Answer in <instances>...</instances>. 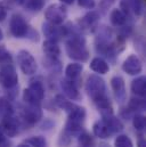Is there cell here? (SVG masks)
Here are the masks:
<instances>
[{
    "mask_svg": "<svg viewBox=\"0 0 146 147\" xmlns=\"http://www.w3.org/2000/svg\"><path fill=\"white\" fill-rule=\"evenodd\" d=\"M86 91L88 96L93 99V102L106 95V86L105 81L96 74H91L88 76L86 81Z\"/></svg>",
    "mask_w": 146,
    "mask_h": 147,
    "instance_id": "obj_2",
    "label": "cell"
},
{
    "mask_svg": "<svg viewBox=\"0 0 146 147\" xmlns=\"http://www.w3.org/2000/svg\"><path fill=\"white\" fill-rule=\"evenodd\" d=\"M17 63H18L21 71L25 75H33L36 72L38 65H36V58L28 50H20L18 51Z\"/></svg>",
    "mask_w": 146,
    "mask_h": 147,
    "instance_id": "obj_7",
    "label": "cell"
},
{
    "mask_svg": "<svg viewBox=\"0 0 146 147\" xmlns=\"http://www.w3.org/2000/svg\"><path fill=\"white\" fill-rule=\"evenodd\" d=\"M16 147H31V146H29L28 144H25V143H24V144H20L18 146H16Z\"/></svg>",
    "mask_w": 146,
    "mask_h": 147,
    "instance_id": "obj_40",
    "label": "cell"
},
{
    "mask_svg": "<svg viewBox=\"0 0 146 147\" xmlns=\"http://www.w3.org/2000/svg\"><path fill=\"white\" fill-rule=\"evenodd\" d=\"M66 54L68 56L78 62H86L89 58V50L86 45V39L80 34H73L66 41Z\"/></svg>",
    "mask_w": 146,
    "mask_h": 147,
    "instance_id": "obj_1",
    "label": "cell"
},
{
    "mask_svg": "<svg viewBox=\"0 0 146 147\" xmlns=\"http://www.w3.org/2000/svg\"><path fill=\"white\" fill-rule=\"evenodd\" d=\"M10 63H13V56H11V54L3 46H0V65L10 64Z\"/></svg>",
    "mask_w": 146,
    "mask_h": 147,
    "instance_id": "obj_32",
    "label": "cell"
},
{
    "mask_svg": "<svg viewBox=\"0 0 146 147\" xmlns=\"http://www.w3.org/2000/svg\"><path fill=\"white\" fill-rule=\"evenodd\" d=\"M3 142H6V140H5V136H3V134L0 131V145H1Z\"/></svg>",
    "mask_w": 146,
    "mask_h": 147,
    "instance_id": "obj_39",
    "label": "cell"
},
{
    "mask_svg": "<svg viewBox=\"0 0 146 147\" xmlns=\"http://www.w3.org/2000/svg\"><path fill=\"white\" fill-rule=\"evenodd\" d=\"M138 147H146L145 139H143V138H141V139L138 140Z\"/></svg>",
    "mask_w": 146,
    "mask_h": 147,
    "instance_id": "obj_37",
    "label": "cell"
},
{
    "mask_svg": "<svg viewBox=\"0 0 146 147\" xmlns=\"http://www.w3.org/2000/svg\"><path fill=\"white\" fill-rule=\"evenodd\" d=\"M45 98V87L42 82L34 80L23 91V100L29 105H40Z\"/></svg>",
    "mask_w": 146,
    "mask_h": 147,
    "instance_id": "obj_3",
    "label": "cell"
},
{
    "mask_svg": "<svg viewBox=\"0 0 146 147\" xmlns=\"http://www.w3.org/2000/svg\"><path fill=\"white\" fill-rule=\"evenodd\" d=\"M120 9L127 15H136L141 16L143 14L144 7L141 0H121L120 1Z\"/></svg>",
    "mask_w": 146,
    "mask_h": 147,
    "instance_id": "obj_11",
    "label": "cell"
},
{
    "mask_svg": "<svg viewBox=\"0 0 146 147\" xmlns=\"http://www.w3.org/2000/svg\"><path fill=\"white\" fill-rule=\"evenodd\" d=\"M110 20H111V23L112 25L114 26H123L126 23H127V20H128V16L120 9V8H115L111 11V15H110Z\"/></svg>",
    "mask_w": 146,
    "mask_h": 147,
    "instance_id": "obj_22",
    "label": "cell"
},
{
    "mask_svg": "<svg viewBox=\"0 0 146 147\" xmlns=\"http://www.w3.org/2000/svg\"><path fill=\"white\" fill-rule=\"evenodd\" d=\"M145 84H146V79L145 76H138L132 82H131V91L132 94H135L136 96L141 97V98H144L145 97Z\"/></svg>",
    "mask_w": 146,
    "mask_h": 147,
    "instance_id": "obj_20",
    "label": "cell"
},
{
    "mask_svg": "<svg viewBox=\"0 0 146 147\" xmlns=\"http://www.w3.org/2000/svg\"><path fill=\"white\" fill-rule=\"evenodd\" d=\"M42 31L43 34L50 40H59L64 37H69V30L68 26H62V25H54L50 23H45L42 25Z\"/></svg>",
    "mask_w": 146,
    "mask_h": 147,
    "instance_id": "obj_9",
    "label": "cell"
},
{
    "mask_svg": "<svg viewBox=\"0 0 146 147\" xmlns=\"http://www.w3.org/2000/svg\"><path fill=\"white\" fill-rule=\"evenodd\" d=\"M14 114V109L9 99L6 97H0V117L10 116Z\"/></svg>",
    "mask_w": 146,
    "mask_h": 147,
    "instance_id": "obj_25",
    "label": "cell"
},
{
    "mask_svg": "<svg viewBox=\"0 0 146 147\" xmlns=\"http://www.w3.org/2000/svg\"><path fill=\"white\" fill-rule=\"evenodd\" d=\"M145 109V100L141 97L138 98H131L128 104V112L129 113H136Z\"/></svg>",
    "mask_w": 146,
    "mask_h": 147,
    "instance_id": "obj_26",
    "label": "cell"
},
{
    "mask_svg": "<svg viewBox=\"0 0 146 147\" xmlns=\"http://www.w3.org/2000/svg\"><path fill=\"white\" fill-rule=\"evenodd\" d=\"M45 17L48 23L54 25H62L68 17V9L63 3H53L47 7Z\"/></svg>",
    "mask_w": 146,
    "mask_h": 147,
    "instance_id": "obj_5",
    "label": "cell"
},
{
    "mask_svg": "<svg viewBox=\"0 0 146 147\" xmlns=\"http://www.w3.org/2000/svg\"><path fill=\"white\" fill-rule=\"evenodd\" d=\"M61 88L63 94L71 100H79L81 99V94L78 89V86L75 83V80H70L68 78L63 79L61 82Z\"/></svg>",
    "mask_w": 146,
    "mask_h": 147,
    "instance_id": "obj_15",
    "label": "cell"
},
{
    "mask_svg": "<svg viewBox=\"0 0 146 147\" xmlns=\"http://www.w3.org/2000/svg\"><path fill=\"white\" fill-rule=\"evenodd\" d=\"M111 87L113 90V94L115 96V99L118 103L122 104L126 98H127V92H126V84L123 78L115 75L111 79Z\"/></svg>",
    "mask_w": 146,
    "mask_h": 147,
    "instance_id": "obj_12",
    "label": "cell"
},
{
    "mask_svg": "<svg viewBox=\"0 0 146 147\" xmlns=\"http://www.w3.org/2000/svg\"><path fill=\"white\" fill-rule=\"evenodd\" d=\"M26 38L31 39L32 41H38V40H39V34L36 33V31L32 30V29H30V30H29V33H28V36H26Z\"/></svg>",
    "mask_w": 146,
    "mask_h": 147,
    "instance_id": "obj_36",
    "label": "cell"
},
{
    "mask_svg": "<svg viewBox=\"0 0 146 147\" xmlns=\"http://www.w3.org/2000/svg\"><path fill=\"white\" fill-rule=\"evenodd\" d=\"M0 84L7 90H14L18 84V75L13 63L0 65Z\"/></svg>",
    "mask_w": 146,
    "mask_h": 147,
    "instance_id": "obj_4",
    "label": "cell"
},
{
    "mask_svg": "<svg viewBox=\"0 0 146 147\" xmlns=\"http://www.w3.org/2000/svg\"><path fill=\"white\" fill-rule=\"evenodd\" d=\"M46 0H23V6L32 11H39L43 8Z\"/></svg>",
    "mask_w": 146,
    "mask_h": 147,
    "instance_id": "obj_27",
    "label": "cell"
},
{
    "mask_svg": "<svg viewBox=\"0 0 146 147\" xmlns=\"http://www.w3.org/2000/svg\"><path fill=\"white\" fill-rule=\"evenodd\" d=\"M102 119L105 121V123L107 124V127L110 128V130L112 131L113 135L123 130V123L121 122L120 119H118L116 116H114V114L107 115V116H102Z\"/></svg>",
    "mask_w": 146,
    "mask_h": 147,
    "instance_id": "obj_21",
    "label": "cell"
},
{
    "mask_svg": "<svg viewBox=\"0 0 146 147\" xmlns=\"http://www.w3.org/2000/svg\"><path fill=\"white\" fill-rule=\"evenodd\" d=\"M94 104L96 105L97 110L101 113L102 116H107V115H112L113 114V107H112V104L110 102L107 95L98 98L97 100L94 102Z\"/></svg>",
    "mask_w": 146,
    "mask_h": 147,
    "instance_id": "obj_18",
    "label": "cell"
},
{
    "mask_svg": "<svg viewBox=\"0 0 146 147\" xmlns=\"http://www.w3.org/2000/svg\"><path fill=\"white\" fill-rule=\"evenodd\" d=\"M3 39V32H2V30L0 29V41Z\"/></svg>",
    "mask_w": 146,
    "mask_h": 147,
    "instance_id": "obj_41",
    "label": "cell"
},
{
    "mask_svg": "<svg viewBox=\"0 0 146 147\" xmlns=\"http://www.w3.org/2000/svg\"><path fill=\"white\" fill-rule=\"evenodd\" d=\"M78 142H79L80 147H94L95 146L94 138H93L88 132H86V131L79 134Z\"/></svg>",
    "mask_w": 146,
    "mask_h": 147,
    "instance_id": "obj_28",
    "label": "cell"
},
{
    "mask_svg": "<svg viewBox=\"0 0 146 147\" xmlns=\"http://www.w3.org/2000/svg\"><path fill=\"white\" fill-rule=\"evenodd\" d=\"M89 67L91 71H94L95 73L98 74H106L110 71V66L107 62L105 59H103L102 57H95L91 59Z\"/></svg>",
    "mask_w": 146,
    "mask_h": 147,
    "instance_id": "obj_19",
    "label": "cell"
},
{
    "mask_svg": "<svg viewBox=\"0 0 146 147\" xmlns=\"http://www.w3.org/2000/svg\"><path fill=\"white\" fill-rule=\"evenodd\" d=\"M122 70L129 75H138L143 70V65L138 56L129 55L122 64Z\"/></svg>",
    "mask_w": 146,
    "mask_h": 147,
    "instance_id": "obj_13",
    "label": "cell"
},
{
    "mask_svg": "<svg viewBox=\"0 0 146 147\" xmlns=\"http://www.w3.org/2000/svg\"><path fill=\"white\" fill-rule=\"evenodd\" d=\"M80 7L86 9H93L95 7V0H78Z\"/></svg>",
    "mask_w": 146,
    "mask_h": 147,
    "instance_id": "obj_34",
    "label": "cell"
},
{
    "mask_svg": "<svg viewBox=\"0 0 146 147\" xmlns=\"http://www.w3.org/2000/svg\"><path fill=\"white\" fill-rule=\"evenodd\" d=\"M21 116H22L23 121L26 124L33 125L42 119V111H41L40 105H29V104H26V106L22 109Z\"/></svg>",
    "mask_w": 146,
    "mask_h": 147,
    "instance_id": "obj_8",
    "label": "cell"
},
{
    "mask_svg": "<svg viewBox=\"0 0 146 147\" xmlns=\"http://www.w3.org/2000/svg\"><path fill=\"white\" fill-rule=\"evenodd\" d=\"M55 104L61 110H63L64 112H66V113H70L74 109V106L76 105V104H74L72 102H70L68 98H65L63 95H57L55 97Z\"/></svg>",
    "mask_w": 146,
    "mask_h": 147,
    "instance_id": "obj_24",
    "label": "cell"
},
{
    "mask_svg": "<svg viewBox=\"0 0 146 147\" xmlns=\"http://www.w3.org/2000/svg\"><path fill=\"white\" fill-rule=\"evenodd\" d=\"M132 125L136 130L143 131L145 129V116L142 114H135L132 117Z\"/></svg>",
    "mask_w": 146,
    "mask_h": 147,
    "instance_id": "obj_31",
    "label": "cell"
},
{
    "mask_svg": "<svg viewBox=\"0 0 146 147\" xmlns=\"http://www.w3.org/2000/svg\"><path fill=\"white\" fill-rule=\"evenodd\" d=\"M70 143H71V136H70L66 131L62 132V135H61V137H59V140H58V144H59L61 146L66 147L70 145Z\"/></svg>",
    "mask_w": 146,
    "mask_h": 147,
    "instance_id": "obj_33",
    "label": "cell"
},
{
    "mask_svg": "<svg viewBox=\"0 0 146 147\" xmlns=\"http://www.w3.org/2000/svg\"><path fill=\"white\" fill-rule=\"evenodd\" d=\"M8 8L3 2H0V22H3L7 18Z\"/></svg>",
    "mask_w": 146,
    "mask_h": 147,
    "instance_id": "obj_35",
    "label": "cell"
},
{
    "mask_svg": "<svg viewBox=\"0 0 146 147\" xmlns=\"http://www.w3.org/2000/svg\"><path fill=\"white\" fill-rule=\"evenodd\" d=\"M18 121L14 117V115L1 117L0 120V131L3 134V136L7 137H15L18 134Z\"/></svg>",
    "mask_w": 146,
    "mask_h": 147,
    "instance_id": "obj_10",
    "label": "cell"
},
{
    "mask_svg": "<svg viewBox=\"0 0 146 147\" xmlns=\"http://www.w3.org/2000/svg\"><path fill=\"white\" fill-rule=\"evenodd\" d=\"M93 132L96 137L101 138V139H109L110 137L113 135L112 131L110 130V128L107 127V124L105 123V121L102 119V120H98L94 123L93 125Z\"/></svg>",
    "mask_w": 146,
    "mask_h": 147,
    "instance_id": "obj_16",
    "label": "cell"
},
{
    "mask_svg": "<svg viewBox=\"0 0 146 147\" xmlns=\"http://www.w3.org/2000/svg\"><path fill=\"white\" fill-rule=\"evenodd\" d=\"M61 2L63 5H72L73 2H74V0H61Z\"/></svg>",
    "mask_w": 146,
    "mask_h": 147,
    "instance_id": "obj_38",
    "label": "cell"
},
{
    "mask_svg": "<svg viewBox=\"0 0 146 147\" xmlns=\"http://www.w3.org/2000/svg\"><path fill=\"white\" fill-rule=\"evenodd\" d=\"M98 22H99V14L95 10H91L78 21L79 24L78 28L82 31H93L97 26Z\"/></svg>",
    "mask_w": 146,
    "mask_h": 147,
    "instance_id": "obj_14",
    "label": "cell"
},
{
    "mask_svg": "<svg viewBox=\"0 0 146 147\" xmlns=\"http://www.w3.org/2000/svg\"><path fill=\"white\" fill-rule=\"evenodd\" d=\"M9 30L13 37L22 39L26 38L30 26L21 14H14L9 21Z\"/></svg>",
    "mask_w": 146,
    "mask_h": 147,
    "instance_id": "obj_6",
    "label": "cell"
},
{
    "mask_svg": "<svg viewBox=\"0 0 146 147\" xmlns=\"http://www.w3.org/2000/svg\"><path fill=\"white\" fill-rule=\"evenodd\" d=\"M83 71V65L81 63H71L65 69V75L70 80H76Z\"/></svg>",
    "mask_w": 146,
    "mask_h": 147,
    "instance_id": "obj_23",
    "label": "cell"
},
{
    "mask_svg": "<svg viewBox=\"0 0 146 147\" xmlns=\"http://www.w3.org/2000/svg\"><path fill=\"white\" fill-rule=\"evenodd\" d=\"M25 144H28L31 147H46L47 142L42 136H33L25 140Z\"/></svg>",
    "mask_w": 146,
    "mask_h": 147,
    "instance_id": "obj_29",
    "label": "cell"
},
{
    "mask_svg": "<svg viewBox=\"0 0 146 147\" xmlns=\"http://www.w3.org/2000/svg\"><path fill=\"white\" fill-rule=\"evenodd\" d=\"M115 147H134L131 139L127 135H119L114 140Z\"/></svg>",
    "mask_w": 146,
    "mask_h": 147,
    "instance_id": "obj_30",
    "label": "cell"
},
{
    "mask_svg": "<svg viewBox=\"0 0 146 147\" xmlns=\"http://www.w3.org/2000/svg\"><path fill=\"white\" fill-rule=\"evenodd\" d=\"M42 49L48 58H58L61 55V48H59L57 41H55V40L47 39L43 42Z\"/></svg>",
    "mask_w": 146,
    "mask_h": 147,
    "instance_id": "obj_17",
    "label": "cell"
}]
</instances>
